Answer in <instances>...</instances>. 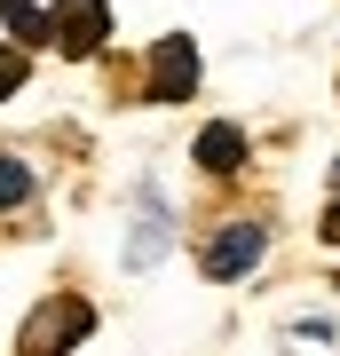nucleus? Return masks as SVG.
<instances>
[{
  "instance_id": "3",
  "label": "nucleus",
  "mask_w": 340,
  "mask_h": 356,
  "mask_svg": "<svg viewBox=\"0 0 340 356\" xmlns=\"http://www.w3.org/2000/svg\"><path fill=\"white\" fill-rule=\"evenodd\" d=\"M261 254H269V229H261V222H222L214 238L198 245V269H206L214 285H229V277H245Z\"/></svg>"
},
{
  "instance_id": "10",
  "label": "nucleus",
  "mask_w": 340,
  "mask_h": 356,
  "mask_svg": "<svg viewBox=\"0 0 340 356\" xmlns=\"http://www.w3.org/2000/svg\"><path fill=\"white\" fill-rule=\"evenodd\" d=\"M325 238H332V245H340V206H332V214H325Z\"/></svg>"
},
{
  "instance_id": "2",
  "label": "nucleus",
  "mask_w": 340,
  "mask_h": 356,
  "mask_svg": "<svg viewBox=\"0 0 340 356\" xmlns=\"http://www.w3.org/2000/svg\"><path fill=\"white\" fill-rule=\"evenodd\" d=\"M111 40V0H56L48 8V48L56 56H95Z\"/></svg>"
},
{
  "instance_id": "1",
  "label": "nucleus",
  "mask_w": 340,
  "mask_h": 356,
  "mask_svg": "<svg viewBox=\"0 0 340 356\" xmlns=\"http://www.w3.org/2000/svg\"><path fill=\"white\" fill-rule=\"evenodd\" d=\"M95 332V301H79V293H56V301H40L24 317V356H63L72 341H88Z\"/></svg>"
},
{
  "instance_id": "4",
  "label": "nucleus",
  "mask_w": 340,
  "mask_h": 356,
  "mask_svg": "<svg viewBox=\"0 0 340 356\" xmlns=\"http://www.w3.org/2000/svg\"><path fill=\"white\" fill-rule=\"evenodd\" d=\"M151 95L159 103H190L198 95V48L175 32V40H159V56H151Z\"/></svg>"
},
{
  "instance_id": "5",
  "label": "nucleus",
  "mask_w": 340,
  "mask_h": 356,
  "mask_svg": "<svg viewBox=\"0 0 340 356\" xmlns=\"http://www.w3.org/2000/svg\"><path fill=\"white\" fill-rule=\"evenodd\" d=\"M166 229H175V222H166V206H159L151 191H143V198H135V238H127V269H151V261L166 254V245H175Z\"/></svg>"
},
{
  "instance_id": "8",
  "label": "nucleus",
  "mask_w": 340,
  "mask_h": 356,
  "mask_svg": "<svg viewBox=\"0 0 340 356\" xmlns=\"http://www.w3.org/2000/svg\"><path fill=\"white\" fill-rule=\"evenodd\" d=\"M24 198H32V166L16 151H0V206H24Z\"/></svg>"
},
{
  "instance_id": "7",
  "label": "nucleus",
  "mask_w": 340,
  "mask_h": 356,
  "mask_svg": "<svg viewBox=\"0 0 340 356\" xmlns=\"http://www.w3.org/2000/svg\"><path fill=\"white\" fill-rule=\"evenodd\" d=\"M0 24H8L16 48H32V40H48V16L32 8V0H0Z\"/></svg>"
},
{
  "instance_id": "9",
  "label": "nucleus",
  "mask_w": 340,
  "mask_h": 356,
  "mask_svg": "<svg viewBox=\"0 0 340 356\" xmlns=\"http://www.w3.org/2000/svg\"><path fill=\"white\" fill-rule=\"evenodd\" d=\"M24 72H32V48H16V40H0V103H8L16 88H24Z\"/></svg>"
},
{
  "instance_id": "11",
  "label": "nucleus",
  "mask_w": 340,
  "mask_h": 356,
  "mask_svg": "<svg viewBox=\"0 0 340 356\" xmlns=\"http://www.w3.org/2000/svg\"><path fill=\"white\" fill-rule=\"evenodd\" d=\"M332 182H340V159H332Z\"/></svg>"
},
{
  "instance_id": "6",
  "label": "nucleus",
  "mask_w": 340,
  "mask_h": 356,
  "mask_svg": "<svg viewBox=\"0 0 340 356\" xmlns=\"http://www.w3.org/2000/svg\"><path fill=\"white\" fill-rule=\"evenodd\" d=\"M190 159H198L206 175H238V166H245V127H229V119H222V127H206L198 143H190Z\"/></svg>"
}]
</instances>
